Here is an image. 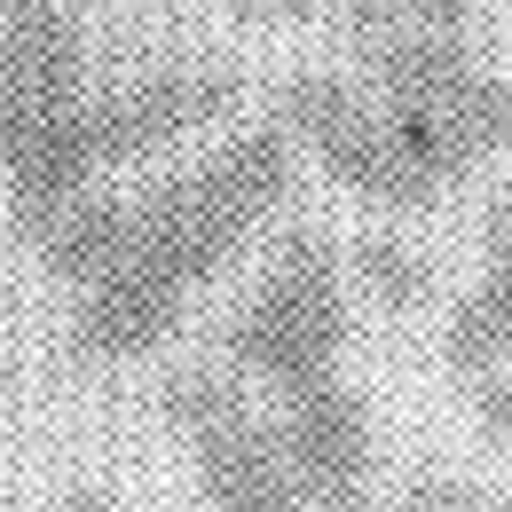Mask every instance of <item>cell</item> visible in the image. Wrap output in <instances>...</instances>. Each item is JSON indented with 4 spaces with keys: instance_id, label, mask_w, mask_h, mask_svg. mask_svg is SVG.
<instances>
[{
    "instance_id": "obj_1",
    "label": "cell",
    "mask_w": 512,
    "mask_h": 512,
    "mask_svg": "<svg viewBox=\"0 0 512 512\" xmlns=\"http://www.w3.org/2000/svg\"><path fill=\"white\" fill-rule=\"evenodd\" d=\"M245 79L205 56L142 64L103 79L71 0L0 8V190L24 221L103 190L119 166H142L237 111Z\"/></svg>"
},
{
    "instance_id": "obj_2",
    "label": "cell",
    "mask_w": 512,
    "mask_h": 512,
    "mask_svg": "<svg viewBox=\"0 0 512 512\" xmlns=\"http://www.w3.org/2000/svg\"><path fill=\"white\" fill-rule=\"evenodd\" d=\"M292 174H300V142L268 119V127L221 134L205 158L142 182L127 197L119 260L87 292H71V347L95 363H134L166 347L197 292L268 237V221L292 197Z\"/></svg>"
},
{
    "instance_id": "obj_3",
    "label": "cell",
    "mask_w": 512,
    "mask_h": 512,
    "mask_svg": "<svg viewBox=\"0 0 512 512\" xmlns=\"http://www.w3.org/2000/svg\"><path fill=\"white\" fill-rule=\"evenodd\" d=\"M371 64V103L386 119L394 166L410 205H434L449 182H465L481 158L512 150V79L465 56V40L418 32V24H379L355 40Z\"/></svg>"
},
{
    "instance_id": "obj_4",
    "label": "cell",
    "mask_w": 512,
    "mask_h": 512,
    "mask_svg": "<svg viewBox=\"0 0 512 512\" xmlns=\"http://www.w3.org/2000/svg\"><path fill=\"white\" fill-rule=\"evenodd\" d=\"M347 339H355V300H347L339 245L300 221L276 237L268 268L229 316V371L253 386H276V402H284L300 386L339 379Z\"/></svg>"
},
{
    "instance_id": "obj_5",
    "label": "cell",
    "mask_w": 512,
    "mask_h": 512,
    "mask_svg": "<svg viewBox=\"0 0 512 512\" xmlns=\"http://www.w3.org/2000/svg\"><path fill=\"white\" fill-rule=\"evenodd\" d=\"M166 426L190 449V481L205 512H308V489L276 426L253 410V394L229 371H190L166 386Z\"/></svg>"
},
{
    "instance_id": "obj_6",
    "label": "cell",
    "mask_w": 512,
    "mask_h": 512,
    "mask_svg": "<svg viewBox=\"0 0 512 512\" xmlns=\"http://www.w3.org/2000/svg\"><path fill=\"white\" fill-rule=\"evenodd\" d=\"M276 442L292 457L308 512H371L379 497V434H371V410L347 379L300 386L276 402Z\"/></svg>"
},
{
    "instance_id": "obj_7",
    "label": "cell",
    "mask_w": 512,
    "mask_h": 512,
    "mask_svg": "<svg viewBox=\"0 0 512 512\" xmlns=\"http://www.w3.org/2000/svg\"><path fill=\"white\" fill-rule=\"evenodd\" d=\"M442 355L465 379H497L512 371V182L489 197V229H481V284L457 300Z\"/></svg>"
},
{
    "instance_id": "obj_8",
    "label": "cell",
    "mask_w": 512,
    "mask_h": 512,
    "mask_svg": "<svg viewBox=\"0 0 512 512\" xmlns=\"http://www.w3.org/2000/svg\"><path fill=\"white\" fill-rule=\"evenodd\" d=\"M355 284L386 300V308H426V292H434V260L418 253V245H402V237H363L355 245Z\"/></svg>"
},
{
    "instance_id": "obj_9",
    "label": "cell",
    "mask_w": 512,
    "mask_h": 512,
    "mask_svg": "<svg viewBox=\"0 0 512 512\" xmlns=\"http://www.w3.org/2000/svg\"><path fill=\"white\" fill-rule=\"evenodd\" d=\"M402 512H505V497H489V489L457 481V473H442V465H426V473H410Z\"/></svg>"
},
{
    "instance_id": "obj_10",
    "label": "cell",
    "mask_w": 512,
    "mask_h": 512,
    "mask_svg": "<svg viewBox=\"0 0 512 512\" xmlns=\"http://www.w3.org/2000/svg\"><path fill=\"white\" fill-rule=\"evenodd\" d=\"M394 16H402V24H418V32L465 40V24L481 16V0H394Z\"/></svg>"
},
{
    "instance_id": "obj_11",
    "label": "cell",
    "mask_w": 512,
    "mask_h": 512,
    "mask_svg": "<svg viewBox=\"0 0 512 512\" xmlns=\"http://www.w3.org/2000/svg\"><path fill=\"white\" fill-rule=\"evenodd\" d=\"M331 0H229V16L237 24H268V32H284V24H316Z\"/></svg>"
},
{
    "instance_id": "obj_12",
    "label": "cell",
    "mask_w": 512,
    "mask_h": 512,
    "mask_svg": "<svg viewBox=\"0 0 512 512\" xmlns=\"http://www.w3.org/2000/svg\"><path fill=\"white\" fill-rule=\"evenodd\" d=\"M64 512H127V505H119L111 489H71V497H64Z\"/></svg>"
},
{
    "instance_id": "obj_13",
    "label": "cell",
    "mask_w": 512,
    "mask_h": 512,
    "mask_svg": "<svg viewBox=\"0 0 512 512\" xmlns=\"http://www.w3.org/2000/svg\"><path fill=\"white\" fill-rule=\"evenodd\" d=\"M505 512H512V497H505Z\"/></svg>"
}]
</instances>
